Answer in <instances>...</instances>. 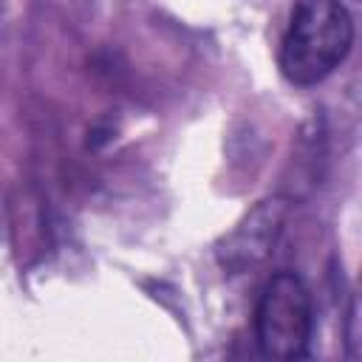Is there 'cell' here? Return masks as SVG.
<instances>
[{
  "mask_svg": "<svg viewBox=\"0 0 362 362\" xmlns=\"http://www.w3.org/2000/svg\"><path fill=\"white\" fill-rule=\"evenodd\" d=\"M354 20L339 0H297L280 42V71L294 85L322 82L348 54Z\"/></svg>",
  "mask_w": 362,
  "mask_h": 362,
  "instance_id": "6da1fadb",
  "label": "cell"
},
{
  "mask_svg": "<svg viewBox=\"0 0 362 362\" xmlns=\"http://www.w3.org/2000/svg\"><path fill=\"white\" fill-rule=\"evenodd\" d=\"M311 297L297 274L280 272L257 305V345L269 359H300L311 339Z\"/></svg>",
  "mask_w": 362,
  "mask_h": 362,
  "instance_id": "7a4b0ae2",
  "label": "cell"
}]
</instances>
